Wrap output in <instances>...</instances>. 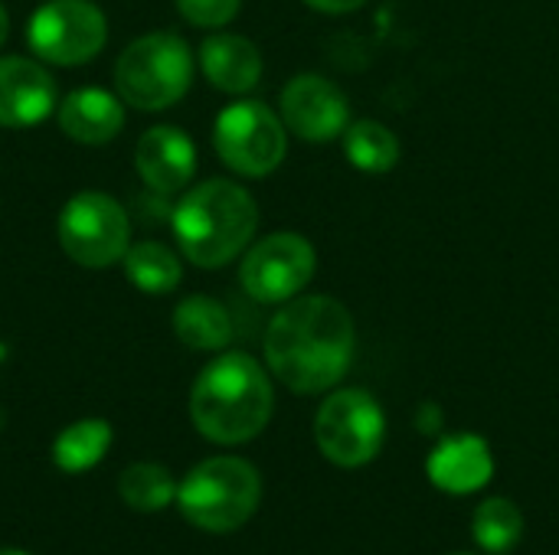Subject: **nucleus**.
<instances>
[{
	"label": "nucleus",
	"mask_w": 559,
	"mask_h": 555,
	"mask_svg": "<svg viewBox=\"0 0 559 555\" xmlns=\"http://www.w3.org/2000/svg\"><path fill=\"white\" fill-rule=\"evenodd\" d=\"M354 317L328 294H298L265 327V363L292 393L314 396L337 386L354 360Z\"/></svg>",
	"instance_id": "1"
},
{
	"label": "nucleus",
	"mask_w": 559,
	"mask_h": 555,
	"mask_svg": "<svg viewBox=\"0 0 559 555\" xmlns=\"http://www.w3.org/2000/svg\"><path fill=\"white\" fill-rule=\"evenodd\" d=\"M275 393L269 373L249 353H219L193 383L190 419L216 445L252 442L272 419Z\"/></svg>",
	"instance_id": "2"
},
{
	"label": "nucleus",
	"mask_w": 559,
	"mask_h": 555,
	"mask_svg": "<svg viewBox=\"0 0 559 555\" xmlns=\"http://www.w3.org/2000/svg\"><path fill=\"white\" fill-rule=\"evenodd\" d=\"M170 229L187 262L223 268L249 249L259 229V206L246 186L213 177L180 196L170 209Z\"/></svg>",
	"instance_id": "3"
},
{
	"label": "nucleus",
	"mask_w": 559,
	"mask_h": 555,
	"mask_svg": "<svg viewBox=\"0 0 559 555\" xmlns=\"http://www.w3.org/2000/svg\"><path fill=\"white\" fill-rule=\"evenodd\" d=\"M193 82V52L177 33H147L124 46L115 62V88L128 108L164 111L177 105Z\"/></svg>",
	"instance_id": "4"
},
{
	"label": "nucleus",
	"mask_w": 559,
	"mask_h": 555,
	"mask_svg": "<svg viewBox=\"0 0 559 555\" xmlns=\"http://www.w3.org/2000/svg\"><path fill=\"white\" fill-rule=\"evenodd\" d=\"M262 500L259 471L242 458H206L177 487L180 514L206 533H233Z\"/></svg>",
	"instance_id": "5"
},
{
	"label": "nucleus",
	"mask_w": 559,
	"mask_h": 555,
	"mask_svg": "<svg viewBox=\"0 0 559 555\" xmlns=\"http://www.w3.org/2000/svg\"><path fill=\"white\" fill-rule=\"evenodd\" d=\"M56 236L62 252L82 268H111L131 245V219L124 206L98 190H82L66 200Z\"/></svg>",
	"instance_id": "6"
},
{
	"label": "nucleus",
	"mask_w": 559,
	"mask_h": 555,
	"mask_svg": "<svg viewBox=\"0 0 559 555\" xmlns=\"http://www.w3.org/2000/svg\"><path fill=\"white\" fill-rule=\"evenodd\" d=\"M285 131L282 114H275L265 101L242 98L219 111L213 124V147L239 177H269L288 154Z\"/></svg>",
	"instance_id": "7"
},
{
	"label": "nucleus",
	"mask_w": 559,
	"mask_h": 555,
	"mask_svg": "<svg viewBox=\"0 0 559 555\" xmlns=\"http://www.w3.org/2000/svg\"><path fill=\"white\" fill-rule=\"evenodd\" d=\"M386 435L380 402L367 389H337L324 399L314 419V442L321 455L337 468L370 464Z\"/></svg>",
	"instance_id": "8"
},
{
	"label": "nucleus",
	"mask_w": 559,
	"mask_h": 555,
	"mask_svg": "<svg viewBox=\"0 0 559 555\" xmlns=\"http://www.w3.org/2000/svg\"><path fill=\"white\" fill-rule=\"evenodd\" d=\"M33 56L49 65H85L108 43V20L88 0H49L26 26Z\"/></svg>",
	"instance_id": "9"
},
{
	"label": "nucleus",
	"mask_w": 559,
	"mask_h": 555,
	"mask_svg": "<svg viewBox=\"0 0 559 555\" xmlns=\"http://www.w3.org/2000/svg\"><path fill=\"white\" fill-rule=\"evenodd\" d=\"M314 268L318 255L305 236L272 232L242 255L239 285L259 304H285L311 285Z\"/></svg>",
	"instance_id": "10"
},
{
	"label": "nucleus",
	"mask_w": 559,
	"mask_h": 555,
	"mask_svg": "<svg viewBox=\"0 0 559 555\" xmlns=\"http://www.w3.org/2000/svg\"><path fill=\"white\" fill-rule=\"evenodd\" d=\"M285 128L308 141V144H328L341 137L350 124V101L347 95L318 72L295 75L278 98Z\"/></svg>",
	"instance_id": "11"
},
{
	"label": "nucleus",
	"mask_w": 559,
	"mask_h": 555,
	"mask_svg": "<svg viewBox=\"0 0 559 555\" xmlns=\"http://www.w3.org/2000/svg\"><path fill=\"white\" fill-rule=\"evenodd\" d=\"M134 167L147 190L170 196L190 186L197 173V147L183 128L154 124L134 144Z\"/></svg>",
	"instance_id": "12"
},
{
	"label": "nucleus",
	"mask_w": 559,
	"mask_h": 555,
	"mask_svg": "<svg viewBox=\"0 0 559 555\" xmlns=\"http://www.w3.org/2000/svg\"><path fill=\"white\" fill-rule=\"evenodd\" d=\"M56 108V79L46 65L23 56L0 59V128H33Z\"/></svg>",
	"instance_id": "13"
},
{
	"label": "nucleus",
	"mask_w": 559,
	"mask_h": 555,
	"mask_svg": "<svg viewBox=\"0 0 559 555\" xmlns=\"http://www.w3.org/2000/svg\"><path fill=\"white\" fill-rule=\"evenodd\" d=\"M59 128L75 144H111L124 128V101L105 88H75L56 108Z\"/></svg>",
	"instance_id": "14"
},
{
	"label": "nucleus",
	"mask_w": 559,
	"mask_h": 555,
	"mask_svg": "<svg viewBox=\"0 0 559 555\" xmlns=\"http://www.w3.org/2000/svg\"><path fill=\"white\" fill-rule=\"evenodd\" d=\"M432 484L445 494H475L495 474V458L485 438L478 435H452L436 445L426 464Z\"/></svg>",
	"instance_id": "15"
},
{
	"label": "nucleus",
	"mask_w": 559,
	"mask_h": 555,
	"mask_svg": "<svg viewBox=\"0 0 559 555\" xmlns=\"http://www.w3.org/2000/svg\"><path fill=\"white\" fill-rule=\"evenodd\" d=\"M200 69L213 88L246 95L262 79V52L239 33H213L200 43Z\"/></svg>",
	"instance_id": "16"
},
{
	"label": "nucleus",
	"mask_w": 559,
	"mask_h": 555,
	"mask_svg": "<svg viewBox=\"0 0 559 555\" xmlns=\"http://www.w3.org/2000/svg\"><path fill=\"white\" fill-rule=\"evenodd\" d=\"M174 334L190 350L216 353L233 340V317L216 298L190 294L174 307Z\"/></svg>",
	"instance_id": "17"
},
{
	"label": "nucleus",
	"mask_w": 559,
	"mask_h": 555,
	"mask_svg": "<svg viewBox=\"0 0 559 555\" xmlns=\"http://www.w3.org/2000/svg\"><path fill=\"white\" fill-rule=\"evenodd\" d=\"M121 265H124L128 281L141 294H170L183 281L180 255L174 249H167L164 242H154V239L131 242Z\"/></svg>",
	"instance_id": "18"
},
{
	"label": "nucleus",
	"mask_w": 559,
	"mask_h": 555,
	"mask_svg": "<svg viewBox=\"0 0 559 555\" xmlns=\"http://www.w3.org/2000/svg\"><path fill=\"white\" fill-rule=\"evenodd\" d=\"M111 448V425L105 419H82L62 429L52 442V461L66 474L92 471Z\"/></svg>",
	"instance_id": "19"
},
{
	"label": "nucleus",
	"mask_w": 559,
	"mask_h": 555,
	"mask_svg": "<svg viewBox=\"0 0 559 555\" xmlns=\"http://www.w3.org/2000/svg\"><path fill=\"white\" fill-rule=\"evenodd\" d=\"M341 141H344L347 160L364 173H390L400 164V154H403L400 137L386 124L370 121V118L350 121L347 131L341 134Z\"/></svg>",
	"instance_id": "20"
},
{
	"label": "nucleus",
	"mask_w": 559,
	"mask_h": 555,
	"mask_svg": "<svg viewBox=\"0 0 559 555\" xmlns=\"http://www.w3.org/2000/svg\"><path fill=\"white\" fill-rule=\"evenodd\" d=\"M118 494H121V500L131 510H138V514H157L170 500H177V481L170 478L167 468H160L154 461H138V464H131V468L121 471Z\"/></svg>",
	"instance_id": "21"
},
{
	"label": "nucleus",
	"mask_w": 559,
	"mask_h": 555,
	"mask_svg": "<svg viewBox=\"0 0 559 555\" xmlns=\"http://www.w3.org/2000/svg\"><path fill=\"white\" fill-rule=\"evenodd\" d=\"M472 536L485 553H511L521 536H524V517L518 510V504L504 500V497H491L475 510L472 520Z\"/></svg>",
	"instance_id": "22"
},
{
	"label": "nucleus",
	"mask_w": 559,
	"mask_h": 555,
	"mask_svg": "<svg viewBox=\"0 0 559 555\" xmlns=\"http://www.w3.org/2000/svg\"><path fill=\"white\" fill-rule=\"evenodd\" d=\"M174 3L187 23L203 26V29H219L239 13L242 0H174Z\"/></svg>",
	"instance_id": "23"
},
{
	"label": "nucleus",
	"mask_w": 559,
	"mask_h": 555,
	"mask_svg": "<svg viewBox=\"0 0 559 555\" xmlns=\"http://www.w3.org/2000/svg\"><path fill=\"white\" fill-rule=\"evenodd\" d=\"M305 3L318 13H350V10H360L367 0H305Z\"/></svg>",
	"instance_id": "24"
},
{
	"label": "nucleus",
	"mask_w": 559,
	"mask_h": 555,
	"mask_svg": "<svg viewBox=\"0 0 559 555\" xmlns=\"http://www.w3.org/2000/svg\"><path fill=\"white\" fill-rule=\"evenodd\" d=\"M439 425H442L439 406H423L419 409V432H439Z\"/></svg>",
	"instance_id": "25"
},
{
	"label": "nucleus",
	"mask_w": 559,
	"mask_h": 555,
	"mask_svg": "<svg viewBox=\"0 0 559 555\" xmlns=\"http://www.w3.org/2000/svg\"><path fill=\"white\" fill-rule=\"evenodd\" d=\"M7 36H10V13H7L3 3H0V46L7 43Z\"/></svg>",
	"instance_id": "26"
},
{
	"label": "nucleus",
	"mask_w": 559,
	"mask_h": 555,
	"mask_svg": "<svg viewBox=\"0 0 559 555\" xmlns=\"http://www.w3.org/2000/svg\"><path fill=\"white\" fill-rule=\"evenodd\" d=\"M0 555H29V553H20V550H7V553H0Z\"/></svg>",
	"instance_id": "27"
},
{
	"label": "nucleus",
	"mask_w": 559,
	"mask_h": 555,
	"mask_svg": "<svg viewBox=\"0 0 559 555\" xmlns=\"http://www.w3.org/2000/svg\"><path fill=\"white\" fill-rule=\"evenodd\" d=\"M459 555H468V553H459Z\"/></svg>",
	"instance_id": "28"
}]
</instances>
